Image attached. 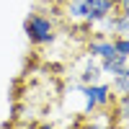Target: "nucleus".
Returning <instances> with one entry per match:
<instances>
[{
  "label": "nucleus",
  "mask_w": 129,
  "mask_h": 129,
  "mask_svg": "<svg viewBox=\"0 0 129 129\" xmlns=\"http://www.w3.org/2000/svg\"><path fill=\"white\" fill-rule=\"evenodd\" d=\"M114 10H119V3H116V0H67V3H64V18H67L70 23L98 26Z\"/></svg>",
  "instance_id": "obj_1"
},
{
  "label": "nucleus",
  "mask_w": 129,
  "mask_h": 129,
  "mask_svg": "<svg viewBox=\"0 0 129 129\" xmlns=\"http://www.w3.org/2000/svg\"><path fill=\"white\" fill-rule=\"evenodd\" d=\"M103 80V70H101V62L95 57H88L85 54L83 59V67L78 72V85H88V83H98Z\"/></svg>",
  "instance_id": "obj_5"
},
{
  "label": "nucleus",
  "mask_w": 129,
  "mask_h": 129,
  "mask_svg": "<svg viewBox=\"0 0 129 129\" xmlns=\"http://www.w3.org/2000/svg\"><path fill=\"white\" fill-rule=\"evenodd\" d=\"M78 93L83 98V114H95V111H106L111 106L114 109V93L109 83H88V85H78Z\"/></svg>",
  "instance_id": "obj_3"
},
{
  "label": "nucleus",
  "mask_w": 129,
  "mask_h": 129,
  "mask_svg": "<svg viewBox=\"0 0 129 129\" xmlns=\"http://www.w3.org/2000/svg\"><path fill=\"white\" fill-rule=\"evenodd\" d=\"M103 31L101 34L106 36H129V13H124V10H114L111 16H106L101 23H98Z\"/></svg>",
  "instance_id": "obj_4"
},
{
  "label": "nucleus",
  "mask_w": 129,
  "mask_h": 129,
  "mask_svg": "<svg viewBox=\"0 0 129 129\" xmlns=\"http://www.w3.org/2000/svg\"><path fill=\"white\" fill-rule=\"evenodd\" d=\"M114 49H116V54L129 57V41H126V36H114Z\"/></svg>",
  "instance_id": "obj_10"
},
{
  "label": "nucleus",
  "mask_w": 129,
  "mask_h": 129,
  "mask_svg": "<svg viewBox=\"0 0 129 129\" xmlns=\"http://www.w3.org/2000/svg\"><path fill=\"white\" fill-rule=\"evenodd\" d=\"M109 85H111V93H114V98H116V101H119V98H126V95H129V72L111 78Z\"/></svg>",
  "instance_id": "obj_8"
},
{
  "label": "nucleus",
  "mask_w": 129,
  "mask_h": 129,
  "mask_svg": "<svg viewBox=\"0 0 129 129\" xmlns=\"http://www.w3.org/2000/svg\"><path fill=\"white\" fill-rule=\"evenodd\" d=\"M23 34L34 47H49L57 41V23L47 13H28L23 21Z\"/></svg>",
  "instance_id": "obj_2"
},
{
  "label": "nucleus",
  "mask_w": 129,
  "mask_h": 129,
  "mask_svg": "<svg viewBox=\"0 0 129 129\" xmlns=\"http://www.w3.org/2000/svg\"><path fill=\"white\" fill-rule=\"evenodd\" d=\"M98 62H101V70H103V75H111V78L129 72V57H124V54H116V52H111L109 57H103V59H98Z\"/></svg>",
  "instance_id": "obj_7"
},
{
  "label": "nucleus",
  "mask_w": 129,
  "mask_h": 129,
  "mask_svg": "<svg viewBox=\"0 0 129 129\" xmlns=\"http://www.w3.org/2000/svg\"><path fill=\"white\" fill-rule=\"evenodd\" d=\"M85 52H88V57L103 59V57H109L111 52H116V49H114V39H111V36H106V34H95V36L88 41Z\"/></svg>",
  "instance_id": "obj_6"
},
{
  "label": "nucleus",
  "mask_w": 129,
  "mask_h": 129,
  "mask_svg": "<svg viewBox=\"0 0 129 129\" xmlns=\"http://www.w3.org/2000/svg\"><path fill=\"white\" fill-rule=\"evenodd\" d=\"M101 119H90L85 124V129H114V119H109V114L106 111H98Z\"/></svg>",
  "instance_id": "obj_9"
},
{
  "label": "nucleus",
  "mask_w": 129,
  "mask_h": 129,
  "mask_svg": "<svg viewBox=\"0 0 129 129\" xmlns=\"http://www.w3.org/2000/svg\"><path fill=\"white\" fill-rule=\"evenodd\" d=\"M36 129H59V126H54V124H39Z\"/></svg>",
  "instance_id": "obj_11"
}]
</instances>
